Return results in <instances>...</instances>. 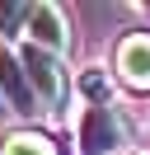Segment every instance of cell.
Instances as JSON below:
<instances>
[{"instance_id":"cell-3","label":"cell","mask_w":150,"mask_h":155,"mask_svg":"<svg viewBox=\"0 0 150 155\" xmlns=\"http://www.w3.org/2000/svg\"><path fill=\"white\" fill-rule=\"evenodd\" d=\"M0 104H9V113H19V117L42 113L33 85H28V71H24V61H19V52L9 42H0Z\"/></svg>"},{"instance_id":"cell-2","label":"cell","mask_w":150,"mask_h":155,"mask_svg":"<svg viewBox=\"0 0 150 155\" xmlns=\"http://www.w3.org/2000/svg\"><path fill=\"white\" fill-rule=\"evenodd\" d=\"M19 61H24V71H28V85H33L38 104H42L47 113H66V99H70V89H75L66 61L52 57V52H42V47H33V42L19 47Z\"/></svg>"},{"instance_id":"cell-4","label":"cell","mask_w":150,"mask_h":155,"mask_svg":"<svg viewBox=\"0 0 150 155\" xmlns=\"http://www.w3.org/2000/svg\"><path fill=\"white\" fill-rule=\"evenodd\" d=\"M112 75L136 94H150V33H127L112 52Z\"/></svg>"},{"instance_id":"cell-7","label":"cell","mask_w":150,"mask_h":155,"mask_svg":"<svg viewBox=\"0 0 150 155\" xmlns=\"http://www.w3.org/2000/svg\"><path fill=\"white\" fill-rule=\"evenodd\" d=\"M75 89H80V94L89 99V104H108V71H103V66H89V71H80Z\"/></svg>"},{"instance_id":"cell-5","label":"cell","mask_w":150,"mask_h":155,"mask_svg":"<svg viewBox=\"0 0 150 155\" xmlns=\"http://www.w3.org/2000/svg\"><path fill=\"white\" fill-rule=\"evenodd\" d=\"M28 42L42 52H52V57H66V47H70V24H66L61 5H33L28 10Z\"/></svg>"},{"instance_id":"cell-8","label":"cell","mask_w":150,"mask_h":155,"mask_svg":"<svg viewBox=\"0 0 150 155\" xmlns=\"http://www.w3.org/2000/svg\"><path fill=\"white\" fill-rule=\"evenodd\" d=\"M28 10H33V5H0V33H5V38L24 33L28 28Z\"/></svg>"},{"instance_id":"cell-1","label":"cell","mask_w":150,"mask_h":155,"mask_svg":"<svg viewBox=\"0 0 150 155\" xmlns=\"http://www.w3.org/2000/svg\"><path fill=\"white\" fill-rule=\"evenodd\" d=\"M131 146V127L112 104H89L75 122V150L80 155H122Z\"/></svg>"},{"instance_id":"cell-6","label":"cell","mask_w":150,"mask_h":155,"mask_svg":"<svg viewBox=\"0 0 150 155\" xmlns=\"http://www.w3.org/2000/svg\"><path fill=\"white\" fill-rule=\"evenodd\" d=\"M0 155H56V146H52V136L33 132V127H14L0 136Z\"/></svg>"}]
</instances>
